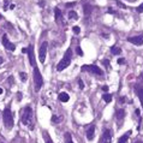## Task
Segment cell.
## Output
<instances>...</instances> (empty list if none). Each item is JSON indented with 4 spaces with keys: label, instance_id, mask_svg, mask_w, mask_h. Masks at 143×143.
Listing matches in <instances>:
<instances>
[{
    "label": "cell",
    "instance_id": "cell-1",
    "mask_svg": "<svg viewBox=\"0 0 143 143\" xmlns=\"http://www.w3.org/2000/svg\"><path fill=\"white\" fill-rule=\"evenodd\" d=\"M71 58H72V51H71V48H67V51H66L65 54H64L63 59L58 63V65H57V70H58V71H63V70H65V69L71 64Z\"/></svg>",
    "mask_w": 143,
    "mask_h": 143
},
{
    "label": "cell",
    "instance_id": "cell-2",
    "mask_svg": "<svg viewBox=\"0 0 143 143\" xmlns=\"http://www.w3.org/2000/svg\"><path fill=\"white\" fill-rule=\"evenodd\" d=\"M2 119H4V124L7 129H12L13 127V116H12V112L9 107L4 109V113H2Z\"/></svg>",
    "mask_w": 143,
    "mask_h": 143
},
{
    "label": "cell",
    "instance_id": "cell-3",
    "mask_svg": "<svg viewBox=\"0 0 143 143\" xmlns=\"http://www.w3.org/2000/svg\"><path fill=\"white\" fill-rule=\"evenodd\" d=\"M135 91L137 93V96L140 99L141 105H142V107H143V73L140 75L138 80H137L136 84H135Z\"/></svg>",
    "mask_w": 143,
    "mask_h": 143
},
{
    "label": "cell",
    "instance_id": "cell-4",
    "mask_svg": "<svg viewBox=\"0 0 143 143\" xmlns=\"http://www.w3.org/2000/svg\"><path fill=\"white\" fill-rule=\"evenodd\" d=\"M34 82H35V90L39 91L43 84V78H42V75L37 67H34Z\"/></svg>",
    "mask_w": 143,
    "mask_h": 143
},
{
    "label": "cell",
    "instance_id": "cell-5",
    "mask_svg": "<svg viewBox=\"0 0 143 143\" xmlns=\"http://www.w3.org/2000/svg\"><path fill=\"white\" fill-rule=\"evenodd\" d=\"M31 119H33V109L29 107H25L23 111V116H22V123L24 125H29L31 123Z\"/></svg>",
    "mask_w": 143,
    "mask_h": 143
},
{
    "label": "cell",
    "instance_id": "cell-6",
    "mask_svg": "<svg viewBox=\"0 0 143 143\" xmlns=\"http://www.w3.org/2000/svg\"><path fill=\"white\" fill-rule=\"evenodd\" d=\"M82 71H88L93 75H98V76H102L103 75V71L96 66V65H83L82 66Z\"/></svg>",
    "mask_w": 143,
    "mask_h": 143
},
{
    "label": "cell",
    "instance_id": "cell-7",
    "mask_svg": "<svg viewBox=\"0 0 143 143\" xmlns=\"http://www.w3.org/2000/svg\"><path fill=\"white\" fill-rule=\"evenodd\" d=\"M47 46L48 42H43L41 47H40V51H39V59H40V63H45L46 60V54H47Z\"/></svg>",
    "mask_w": 143,
    "mask_h": 143
},
{
    "label": "cell",
    "instance_id": "cell-8",
    "mask_svg": "<svg viewBox=\"0 0 143 143\" xmlns=\"http://www.w3.org/2000/svg\"><path fill=\"white\" fill-rule=\"evenodd\" d=\"M28 57H29V63L33 67H36V59H35V54H34V49L33 46H29L28 48Z\"/></svg>",
    "mask_w": 143,
    "mask_h": 143
},
{
    "label": "cell",
    "instance_id": "cell-9",
    "mask_svg": "<svg viewBox=\"0 0 143 143\" xmlns=\"http://www.w3.org/2000/svg\"><path fill=\"white\" fill-rule=\"evenodd\" d=\"M101 143H112V134L111 131L106 129L102 132V137H101Z\"/></svg>",
    "mask_w": 143,
    "mask_h": 143
},
{
    "label": "cell",
    "instance_id": "cell-10",
    "mask_svg": "<svg viewBox=\"0 0 143 143\" xmlns=\"http://www.w3.org/2000/svg\"><path fill=\"white\" fill-rule=\"evenodd\" d=\"M2 45H4V47H5L6 49H9V51H11V52H13V51L16 49V46L13 45L12 42H10L6 35L2 36Z\"/></svg>",
    "mask_w": 143,
    "mask_h": 143
},
{
    "label": "cell",
    "instance_id": "cell-11",
    "mask_svg": "<svg viewBox=\"0 0 143 143\" xmlns=\"http://www.w3.org/2000/svg\"><path fill=\"white\" fill-rule=\"evenodd\" d=\"M129 42H131L135 46H142L143 45V35L140 36H134V37H129L127 39Z\"/></svg>",
    "mask_w": 143,
    "mask_h": 143
},
{
    "label": "cell",
    "instance_id": "cell-12",
    "mask_svg": "<svg viewBox=\"0 0 143 143\" xmlns=\"http://www.w3.org/2000/svg\"><path fill=\"white\" fill-rule=\"evenodd\" d=\"M94 136H95V126L90 125L88 129H87V138L88 141H93L94 140Z\"/></svg>",
    "mask_w": 143,
    "mask_h": 143
},
{
    "label": "cell",
    "instance_id": "cell-13",
    "mask_svg": "<svg viewBox=\"0 0 143 143\" xmlns=\"http://www.w3.org/2000/svg\"><path fill=\"white\" fill-rule=\"evenodd\" d=\"M54 16H55V22H57V23H60V22L63 20V15H61L60 9H58V7L54 9Z\"/></svg>",
    "mask_w": 143,
    "mask_h": 143
},
{
    "label": "cell",
    "instance_id": "cell-14",
    "mask_svg": "<svg viewBox=\"0 0 143 143\" xmlns=\"http://www.w3.org/2000/svg\"><path fill=\"white\" fill-rule=\"evenodd\" d=\"M83 11H84L85 17H89L90 15H91V11H93L91 5H90V4H84V5H83Z\"/></svg>",
    "mask_w": 143,
    "mask_h": 143
},
{
    "label": "cell",
    "instance_id": "cell-15",
    "mask_svg": "<svg viewBox=\"0 0 143 143\" xmlns=\"http://www.w3.org/2000/svg\"><path fill=\"white\" fill-rule=\"evenodd\" d=\"M116 118L118 120H123L125 118V111L124 109H118L116 111Z\"/></svg>",
    "mask_w": 143,
    "mask_h": 143
},
{
    "label": "cell",
    "instance_id": "cell-16",
    "mask_svg": "<svg viewBox=\"0 0 143 143\" xmlns=\"http://www.w3.org/2000/svg\"><path fill=\"white\" fill-rule=\"evenodd\" d=\"M58 98H59V100H60L61 102H67V101L70 100V96H69V94H67V93H64V91L59 94V96H58Z\"/></svg>",
    "mask_w": 143,
    "mask_h": 143
},
{
    "label": "cell",
    "instance_id": "cell-17",
    "mask_svg": "<svg viewBox=\"0 0 143 143\" xmlns=\"http://www.w3.org/2000/svg\"><path fill=\"white\" fill-rule=\"evenodd\" d=\"M111 53L114 54V55H119V54L122 53V48L118 47V46H112L111 47Z\"/></svg>",
    "mask_w": 143,
    "mask_h": 143
},
{
    "label": "cell",
    "instance_id": "cell-18",
    "mask_svg": "<svg viewBox=\"0 0 143 143\" xmlns=\"http://www.w3.org/2000/svg\"><path fill=\"white\" fill-rule=\"evenodd\" d=\"M130 135H131V131H129V132H127V134H125V135H123V136L119 138L118 143H127V140H129Z\"/></svg>",
    "mask_w": 143,
    "mask_h": 143
},
{
    "label": "cell",
    "instance_id": "cell-19",
    "mask_svg": "<svg viewBox=\"0 0 143 143\" xmlns=\"http://www.w3.org/2000/svg\"><path fill=\"white\" fill-rule=\"evenodd\" d=\"M102 99H103V101H105L106 103H109V102L112 101V95H111V94H103Z\"/></svg>",
    "mask_w": 143,
    "mask_h": 143
},
{
    "label": "cell",
    "instance_id": "cell-20",
    "mask_svg": "<svg viewBox=\"0 0 143 143\" xmlns=\"http://www.w3.org/2000/svg\"><path fill=\"white\" fill-rule=\"evenodd\" d=\"M69 18H70V19L77 20V19H78V15H77L75 11H70V12H69Z\"/></svg>",
    "mask_w": 143,
    "mask_h": 143
},
{
    "label": "cell",
    "instance_id": "cell-21",
    "mask_svg": "<svg viewBox=\"0 0 143 143\" xmlns=\"http://www.w3.org/2000/svg\"><path fill=\"white\" fill-rule=\"evenodd\" d=\"M65 143H73L72 142V137L70 132H66L65 134Z\"/></svg>",
    "mask_w": 143,
    "mask_h": 143
},
{
    "label": "cell",
    "instance_id": "cell-22",
    "mask_svg": "<svg viewBox=\"0 0 143 143\" xmlns=\"http://www.w3.org/2000/svg\"><path fill=\"white\" fill-rule=\"evenodd\" d=\"M19 76H20V78H22V82H27V73L25 72H19Z\"/></svg>",
    "mask_w": 143,
    "mask_h": 143
},
{
    "label": "cell",
    "instance_id": "cell-23",
    "mask_svg": "<svg viewBox=\"0 0 143 143\" xmlns=\"http://www.w3.org/2000/svg\"><path fill=\"white\" fill-rule=\"evenodd\" d=\"M72 30H73V33H75V34H80V33H81V28L77 27V25L72 28Z\"/></svg>",
    "mask_w": 143,
    "mask_h": 143
},
{
    "label": "cell",
    "instance_id": "cell-24",
    "mask_svg": "<svg viewBox=\"0 0 143 143\" xmlns=\"http://www.w3.org/2000/svg\"><path fill=\"white\" fill-rule=\"evenodd\" d=\"M76 52H77V54H78L80 57H83V51H82L81 47H77V48H76Z\"/></svg>",
    "mask_w": 143,
    "mask_h": 143
},
{
    "label": "cell",
    "instance_id": "cell-25",
    "mask_svg": "<svg viewBox=\"0 0 143 143\" xmlns=\"http://www.w3.org/2000/svg\"><path fill=\"white\" fill-rule=\"evenodd\" d=\"M43 136H45V138H46V143H53L52 142V140H51V137L49 136H47V134H43Z\"/></svg>",
    "mask_w": 143,
    "mask_h": 143
},
{
    "label": "cell",
    "instance_id": "cell-26",
    "mask_svg": "<svg viewBox=\"0 0 143 143\" xmlns=\"http://www.w3.org/2000/svg\"><path fill=\"white\" fill-rule=\"evenodd\" d=\"M137 12H138V13H142L143 12V2L142 4H141V5H140V6H137Z\"/></svg>",
    "mask_w": 143,
    "mask_h": 143
},
{
    "label": "cell",
    "instance_id": "cell-27",
    "mask_svg": "<svg viewBox=\"0 0 143 143\" xmlns=\"http://www.w3.org/2000/svg\"><path fill=\"white\" fill-rule=\"evenodd\" d=\"M78 85H80L81 89H84V83H83V81L81 80V78L78 80Z\"/></svg>",
    "mask_w": 143,
    "mask_h": 143
},
{
    "label": "cell",
    "instance_id": "cell-28",
    "mask_svg": "<svg viewBox=\"0 0 143 143\" xmlns=\"http://www.w3.org/2000/svg\"><path fill=\"white\" fill-rule=\"evenodd\" d=\"M4 2H5V6H4V9H5V10H9L10 0H4Z\"/></svg>",
    "mask_w": 143,
    "mask_h": 143
},
{
    "label": "cell",
    "instance_id": "cell-29",
    "mask_svg": "<svg viewBox=\"0 0 143 143\" xmlns=\"http://www.w3.org/2000/svg\"><path fill=\"white\" fill-rule=\"evenodd\" d=\"M118 64H119V65H123V64H125V59H124V58H120V59H118Z\"/></svg>",
    "mask_w": 143,
    "mask_h": 143
},
{
    "label": "cell",
    "instance_id": "cell-30",
    "mask_svg": "<svg viewBox=\"0 0 143 143\" xmlns=\"http://www.w3.org/2000/svg\"><path fill=\"white\" fill-rule=\"evenodd\" d=\"M102 63H103V65H105L106 67H109V60H108V59H105Z\"/></svg>",
    "mask_w": 143,
    "mask_h": 143
},
{
    "label": "cell",
    "instance_id": "cell-31",
    "mask_svg": "<svg viewBox=\"0 0 143 143\" xmlns=\"http://www.w3.org/2000/svg\"><path fill=\"white\" fill-rule=\"evenodd\" d=\"M52 120H53L54 123H57V122H59V120H58V117H57V116H53V117H52Z\"/></svg>",
    "mask_w": 143,
    "mask_h": 143
},
{
    "label": "cell",
    "instance_id": "cell-32",
    "mask_svg": "<svg viewBox=\"0 0 143 143\" xmlns=\"http://www.w3.org/2000/svg\"><path fill=\"white\" fill-rule=\"evenodd\" d=\"M102 90H103V91H108V87L107 85H103V87H102Z\"/></svg>",
    "mask_w": 143,
    "mask_h": 143
},
{
    "label": "cell",
    "instance_id": "cell-33",
    "mask_svg": "<svg viewBox=\"0 0 143 143\" xmlns=\"http://www.w3.org/2000/svg\"><path fill=\"white\" fill-rule=\"evenodd\" d=\"M73 5H75L73 2H67V4H66V6H69V7H71V6H73Z\"/></svg>",
    "mask_w": 143,
    "mask_h": 143
},
{
    "label": "cell",
    "instance_id": "cell-34",
    "mask_svg": "<svg viewBox=\"0 0 143 143\" xmlns=\"http://www.w3.org/2000/svg\"><path fill=\"white\" fill-rule=\"evenodd\" d=\"M12 81H13V77L11 76V77L9 78V84H12Z\"/></svg>",
    "mask_w": 143,
    "mask_h": 143
},
{
    "label": "cell",
    "instance_id": "cell-35",
    "mask_svg": "<svg viewBox=\"0 0 143 143\" xmlns=\"http://www.w3.org/2000/svg\"><path fill=\"white\" fill-rule=\"evenodd\" d=\"M125 101H126V99H125V98H120V102H122V103H124Z\"/></svg>",
    "mask_w": 143,
    "mask_h": 143
},
{
    "label": "cell",
    "instance_id": "cell-36",
    "mask_svg": "<svg viewBox=\"0 0 143 143\" xmlns=\"http://www.w3.org/2000/svg\"><path fill=\"white\" fill-rule=\"evenodd\" d=\"M22 52H23V53H27L28 49H27V48H23V49H22Z\"/></svg>",
    "mask_w": 143,
    "mask_h": 143
},
{
    "label": "cell",
    "instance_id": "cell-37",
    "mask_svg": "<svg viewBox=\"0 0 143 143\" xmlns=\"http://www.w3.org/2000/svg\"><path fill=\"white\" fill-rule=\"evenodd\" d=\"M4 63V59H2V58H1V57H0V65H1V64Z\"/></svg>",
    "mask_w": 143,
    "mask_h": 143
},
{
    "label": "cell",
    "instance_id": "cell-38",
    "mask_svg": "<svg viewBox=\"0 0 143 143\" xmlns=\"http://www.w3.org/2000/svg\"><path fill=\"white\" fill-rule=\"evenodd\" d=\"M102 36H103V37H106V39H108V37H109L107 34H102Z\"/></svg>",
    "mask_w": 143,
    "mask_h": 143
},
{
    "label": "cell",
    "instance_id": "cell-39",
    "mask_svg": "<svg viewBox=\"0 0 143 143\" xmlns=\"http://www.w3.org/2000/svg\"><path fill=\"white\" fill-rule=\"evenodd\" d=\"M2 93H4V90H2V88H0V95H1Z\"/></svg>",
    "mask_w": 143,
    "mask_h": 143
},
{
    "label": "cell",
    "instance_id": "cell-40",
    "mask_svg": "<svg viewBox=\"0 0 143 143\" xmlns=\"http://www.w3.org/2000/svg\"><path fill=\"white\" fill-rule=\"evenodd\" d=\"M135 143H143V142H142V141H141V140H138V141H136V142H135Z\"/></svg>",
    "mask_w": 143,
    "mask_h": 143
},
{
    "label": "cell",
    "instance_id": "cell-41",
    "mask_svg": "<svg viewBox=\"0 0 143 143\" xmlns=\"http://www.w3.org/2000/svg\"><path fill=\"white\" fill-rule=\"evenodd\" d=\"M1 18H2V16H1V15H0V19H1Z\"/></svg>",
    "mask_w": 143,
    "mask_h": 143
},
{
    "label": "cell",
    "instance_id": "cell-42",
    "mask_svg": "<svg viewBox=\"0 0 143 143\" xmlns=\"http://www.w3.org/2000/svg\"><path fill=\"white\" fill-rule=\"evenodd\" d=\"M129 1H134V0H129Z\"/></svg>",
    "mask_w": 143,
    "mask_h": 143
},
{
    "label": "cell",
    "instance_id": "cell-43",
    "mask_svg": "<svg viewBox=\"0 0 143 143\" xmlns=\"http://www.w3.org/2000/svg\"><path fill=\"white\" fill-rule=\"evenodd\" d=\"M0 143H2V142H0Z\"/></svg>",
    "mask_w": 143,
    "mask_h": 143
}]
</instances>
